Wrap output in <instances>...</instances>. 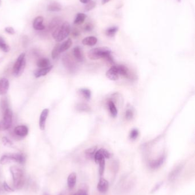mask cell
Instances as JSON below:
<instances>
[{
  "label": "cell",
  "mask_w": 195,
  "mask_h": 195,
  "mask_svg": "<svg viewBox=\"0 0 195 195\" xmlns=\"http://www.w3.org/2000/svg\"><path fill=\"white\" fill-rule=\"evenodd\" d=\"M12 175L13 185L15 188L21 189L24 184V175L23 171L17 166L11 167L10 168Z\"/></svg>",
  "instance_id": "1"
},
{
  "label": "cell",
  "mask_w": 195,
  "mask_h": 195,
  "mask_svg": "<svg viewBox=\"0 0 195 195\" xmlns=\"http://www.w3.org/2000/svg\"><path fill=\"white\" fill-rule=\"evenodd\" d=\"M111 54V50L107 47H100L94 48L88 53V57L91 60H98L101 58L105 59Z\"/></svg>",
  "instance_id": "2"
},
{
  "label": "cell",
  "mask_w": 195,
  "mask_h": 195,
  "mask_svg": "<svg viewBox=\"0 0 195 195\" xmlns=\"http://www.w3.org/2000/svg\"><path fill=\"white\" fill-rule=\"evenodd\" d=\"M70 32V24L68 22H64L61 26L56 32L52 33V36L57 42H61L68 36Z\"/></svg>",
  "instance_id": "3"
},
{
  "label": "cell",
  "mask_w": 195,
  "mask_h": 195,
  "mask_svg": "<svg viewBox=\"0 0 195 195\" xmlns=\"http://www.w3.org/2000/svg\"><path fill=\"white\" fill-rule=\"evenodd\" d=\"M26 66L25 54L22 53L18 56L13 67V74L15 76H21Z\"/></svg>",
  "instance_id": "4"
},
{
  "label": "cell",
  "mask_w": 195,
  "mask_h": 195,
  "mask_svg": "<svg viewBox=\"0 0 195 195\" xmlns=\"http://www.w3.org/2000/svg\"><path fill=\"white\" fill-rule=\"evenodd\" d=\"M13 112L9 108L4 111L3 120L0 121V130H8L12 124Z\"/></svg>",
  "instance_id": "5"
},
{
  "label": "cell",
  "mask_w": 195,
  "mask_h": 195,
  "mask_svg": "<svg viewBox=\"0 0 195 195\" xmlns=\"http://www.w3.org/2000/svg\"><path fill=\"white\" fill-rule=\"evenodd\" d=\"M62 62L65 67L70 72H74L77 69V65L75 61L68 54L65 55L62 58Z\"/></svg>",
  "instance_id": "6"
},
{
  "label": "cell",
  "mask_w": 195,
  "mask_h": 195,
  "mask_svg": "<svg viewBox=\"0 0 195 195\" xmlns=\"http://www.w3.org/2000/svg\"><path fill=\"white\" fill-rule=\"evenodd\" d=\"M107 77L111 80H116L119 78V74L117 72L116 65H113L106 73Z\"/></svg>",
  "instance_id": "7"
},
{
  "label": "cell",
  "mask_w": 195,
  "mask_h": 195,
  "mask_svg": "<svg viewBox=\"0 0 195 195\" xmlns=\"http://www.w3.org/2000/svg\"><path fill=\"white\" fill-rule=\"evenodd\" d=\"M49 110L48 108H45L41 113L39 120V126L41 130H44L45 128L46 120L47 119L48 116L49 115Z\"/></svg>",
  "instance_id": "8"
},
{
  "label": "cell",
  "mask_w": 195,
  "mask_h": 195,
  "mask_svg": "<svg viewBox=\"0 0 195 195\" xmlns=\"http://www.w3.org/2000/svg\"><path fill=\"white\" fill-rule=\"evenodd\" d=\"M15 134L20 137H25L28 134V128L26 126H18L15 128L14 130Z\"/></svg>",
  "instance_id": "9"
},
{
  "label": "cell",
  "mask_w": 195,
  "mask_h": 195,
  "mask_svg": "<svg viewBox=\"0 0 195 195\" xmlns=\"http://www.w3.org/2000/svg\"><path fill=\"white\" fill-rule=\"evenodd\" d=\"M43 18L41 16L37 17L33 22V28L36 30H43L45 29V26L43 24Z\"/></svg>",
  "instance_id": "10"
},
{
  "label": "cell",
  "mask_w": 195,
  "mask_h": 195,
  "mask_svg": "<svg viewBox=\"0 0 195 195\" xmlns=\"http://www.w3.org/2000/svg\"><path fill=\"white\" fill-rule=\"evenodd\" d=\"M62 23L63 22L61 18L58 17L53 18L49 25V29L52 33L56 32L61 26Z\"/></svg>",
  "instance_id": "11"
},
{
  "label": "cell",
  "mask_w": 195,
  "mask_h": 195,
  "mask_svg": "<svg viewBox=\"0 0 195 195\" xmlns=\"http://www.w3.org/2000/svg\"><path fill=\"white\" fill-rule=\"evenodd\" d=\"M52 69H53V66H52V65L48 67H45V68H40V69L36 70L34 72V76L37 78L45 76L51 72Z\"/></svg>",
  "instance_id": "12"
},
{
  "label": "cell",
  "mask_w": 195,
  "mask_h": 195,
  "mask_svg": "<svg viewBox=\"0 0 195 195\" xmlns=\"http://www.w3.org/2000/svg\"><path fill=\"white\" fill-rule=\"evenodd\" d=\"M9 88V82L6 78L0 79V95L7 94Z\"/></svg>",
  "instance_id": "13"
},
{
  "label": "cell",
  "mask_w": 195,
  "mask_h": 195,
  "mask_svg": "<svg viewBox=\"0 0 195 195\" xmlns=\"http://www.w3.org/2000/svg\"><path fill=\"white\" fill-rule=\"evenodd\" d=\"M109 188V183L108 181L104 178H101L98 184V189L101 193H105L107 191Z\"/></svg>",
  "instance_id": "14"
},
{
  "label": "cell",
  "mask_w": 195,
  "mask_h": 195,
  "mask_svg": "<svg viewBox=\"0 0 195 195\" xmlns=\"http://www.w3.org/2000/svg\"><path fill=\"white\" fill-rule=\"evenodd\" d=\"M73 53L77 61L81 62L84 61V54L82 49L79 46H76L73 49Z\"/></svg>",
  "instance_id": "15"
},
{
  "label": "cell",
  "mask_w": 195,
  "mask_h": 195,
  "mask_svg": "<svg viewBox=\"0 0 195 195\" xmlns=\"http://www.w3.org/2000/svg\"><path fill=\"white\" fill-rule=\"evenodd\" d=\"M165 159L166 157L164 155L161 156L159 159L152 160L149 162V166L152 169H157L163 164L165 161Z\"/></svg>",
  "instance_id": "16"
},
{
  "label": "cell",
  "mask_w": 195,
  "mask_h": 195,
  "mask_svg": "<svg viewBox=\"0 0 195 195\" xmlns=\"http://www.w3.org/2000/svg\"><path fill=\"white\" fill-rule=\"evenodd\" d=\"M116 67L119 76H123L129 78L130 77V73L128 69L124 65H116Z\"/></svg>",
  "instance_id": "17"
},
{
  "label": "cell",
  "mask_w": 195,
  "mask_h": 195,
  "mask_svg": "<svg viewBox=\"0 0 195 195\" xmlns=\"http://www.w3.org/2000/svg\"><path fill=\"white\" fill-rule=\"evenodd\" d=\"M12 162H15L14 154H5L2 156L0 159V163L1 164H7Z\"/></svg>",
  "instance_id": "18"
},
{
  "label": "cell",
  "mask_w": 195,
  "mask_h": 195,
  "mask_svg": "<svg viewBox=\"0 0 195 195\" xmlns=\"http://www.w3.org/2000/svg\"><path fill=\"white\" fill-rule=\"evenodd\" d=\"M97 42H98L97 38L93 36L86 37L82 41V43L83 45L86 46H94L97 43Z\"/></svg>",
  "instance_id": "19"
},
{
  "label": "cell",
  "mask_w": 195,
  "mask_h": 195,
  "mask_svg": "<svg viewBox=\"0 0 195 195\" xmlns=\"http://www.w3.org/2000/svg\"><path fill=\"white\" fill-rule=\"evenodd\" d=\"M77 180V176L75 173H70L68 177V185L70 189H72L75 186Z\"/></svg>",
  "instance_id": "20"
},
{
  "label": "cell",
  "mask_w": 195,
  "mask_h": 195,
  "mask_svg": "<svg viewBox=\"0 0 195 195\" xmlns=\"http://www.w3.org/2000/svg\"><path fill=\"white\" fill-rule=\"evenodd\" d=\"M72 45V41L70 38H68L65 42L61 44L60 45V53H63L65 51L68 50L70 47H71Z\"/></svg>",
  "instance_id": "21"
},
{
  "label": "cell",
  "mask_w": 195,
  "mask_h": 195,
  "mask_svg": "<svg viewBox=\"0 0 195 195\" xmlns=\"http://www.w3.org/2000/svg\"><path fill=\"white\" fill-rule=\"evenodd\" d=\"M48 11H61L62 6L60 4L57 2H53L48 6Z\"/></svg>",
  "instance_id": "22"
},
{
  "label": "cell",
  "mask_w": 195,
  "mask_h": 195,
  "mask_svg": "<svg viewBox=\"0 0 195 195\" xmlns=\"http://www.w3.org/2000/svg\"><path fill=\"white\" fill-rule=\"evenodd\" d=\"M181 170H182V167L181 166H177L176 168H175L170 173L169 180L171 181L175 180L176 178L177 177V176L179 175V174Z\"/></svg>",
  "instance_id": "23"
},
{
  "label": "cell",
  "mask_w": 195,
  "mask_h": 195,
  "mask_svg": "<svg viewBox=\"0 0 195 195\" xmlns=\"http://www.w3.org/2000/svg\"><path fill=\"white\" fill-rule=\"evenodd\" d=\"M37 66L40 68H45L50 66V61L47 58H41L37 62Z\"/></svg>",
  "instance_id": "24"
},
{
  "label": "cell",
  "mask_w": 195,
  "mask_h": 195,
  "mask_svg": "<svg viewBox=\"0 0 195 195\" xmlns=\"http://www.w3.org/2000/svg\"><path fill=\"white\" fill-rule=\"evenodd\" d=\"M87 17V15L84 14V13H79L77 15H76V18L75 19L74 21V24L75 25H81L85 21V19Z\"/></svg>",
  "instance_id": "25"
},
{
  "label": "cell",
  "mask_w": 195,
  "mask_h": 195,
  "mask_svg": "<svg viewBox=\"0 0 195 195\" xmlns=\"http://www.w3.org/2000/svg\"><path fill=\"white\" fill-rule=\"evenodd\" d=\"M76 109L79 111L81 112H89L90 111V106L86 103H78L76 106Z\"/></svg>",
  "instance_id": "26"
},
{
  "label": "cell",
  "mask_w": 195,
  "mask_h": 195,
  "mask_svg": "<svg viewBox=\"0 0 195 195\" xmlns=\"http://www.w3.org/2000/svg\"><path fill=\"white\" fill-rule=\"evenodd\" d=\"M117 31H118V28L116 26H113L107 29L105 32V34L108 37H113L115 36Z\"/></svg>",
  "instance_id": "27"
},
{
  "label": "cell",
  "mask_w": 195,
  "mask_h": 195,
  "mask_svg": "<svg viewBox=\"0 0 195 195\" xmlns=\"http://www.w3.org/2000/svg\"><path fill=\"white\" fill-rule=\"evenodd\" d=\"M109 108V111L112 116L116 117L117 115V110L116 108V106L115 103L112 101H109L108 103Z\"/></svg>",
  "instance_id": "28"
},
{
  "label": "cell",
  "mask_w": 195,
  "mask_h": 195,
  "mask_svg": "<svg viewBox=\"0 0 195 195\" xmlns=\"http://www.w3.org/2000/svg\"><path fill=\"white\" fill-rule=\"evenodd\" d=\"M0 49L5 53H7L10 50V47L6 43L4 38L1 36H0Z\"/></svg>",
  "instance_id": "29"
},
{
  "label": "cell",
  "mask_w": 195,
  "mask_h": 195,
  "mask_svg": "<svg viewBox=\"0 0 195 195\" xmlns=\"http://www.w3.org/2000/svg\"><path fill=\"white\" fill-rule=\"evenodd\" d=\"M79 92L82 95V96L87 100L89 99L91 97V91L89 89H81L79 90Z\"/></svg>",
  "instance_id": "30"
},
{
  "label": "cell",
  "mask_w": 195,
  "mask_h": 195,
  "mask_svg": "<svg viewBox=\"0 0 195 195\" xmlns=\"http://www.w3.org/2000/svg\"><path fill=\"white\" fill-rule=\"evenodd\" d=\"M60 44H57L55 46H54L52 52V57L53 59H56V58L58 57L59 54H60Z\"/></svg>",
  "instance_id": "31"
},
{
  "label": "cell",
  "mask_w": 195,
  "mask_h": 195,
  "mask_svg": "<svg viewBox=\"0 0 195 195\" xmlns=\"http://www.w3.org/2000/svg\"><path fill=\"white\" fill-rule=\"evenodd\" d=\"M98 164H99V174L100 176H102L104 172L105 166V159H101V160L98 162Z\"/></svg>",
  "instance_id": "32"
},
{
  "label": "cell",
  "mask_w": 195,
  "mask_h": 195,
  "mask_svg": "<svg viewBox=\"0 0 195 195\" xmlns=\"http://www.w3.org/2000/svg\"><path fill=\"white\" fill-rule=\"evenodd\" d=\"M96 150H97V147H92V148H89V149L85 151V153L87 156H88L91 158L93 159L94 154H95L96 152L97 151Z\"/></svg>",
  "instance_id": "33"
},
{
  "label": "cell",
  "mask_w": 195,
  "mask_h": 195,
  "mask_svg": "<svg viewBox=\"0 0 195 195\" xmlns=\"http://www.w3.org/2000/svg\"><path fill=\"white\" fill-rule=\"evenodd\" d=\"M96 7V2L92 1H90L89 2L86 4V5L84 7V11H91L93 9Z\"/></svg>",
  "instance_id": "34"
},
{
  "label": "cell",
  "mask_w": 195,
  "mask_h": 195,
  "mask_svg": "<svg viewBox=\"0 0 195 195\" xmlns=\"http://www.w3.org/2000/svg\"><path fill=\"white\" fill-rule=\"evenodd\" d=\"M138 135H139L138 131L137 129H134V130H132V131L130 132L129 137H130L131 139L135 140V139H137Z\"/></svg>",
  "instance_id": "35"
},
{
  "label": "cell",
  "mask_w": 195,
  "mask_h": 195,
  "mask_svg": "<svg viewBox=\"0 0 195 195\" xmlns=\"http://www.w3.org/2000/svg\"><path fill=\"white\" fill-rule=\"evenodd\" d=\"M2 141L4 145H5L7 147H11L13 145V143L7 137H2Z\"/></svg>",
  "instance_id": "36"
},
{
  "label": "cell",
  "mask_w": 195,
  "mask_h": 195,
  "mask_svg": "<svg viewBox=\"0 0 195 195\" xmlns=\"http://www.w3.org/2000/svg\"><path fill=\"white\" fill-rule=\"evenodd\" d=\"M125 118L128 120H130L134 117V112L131 110H128L125 112Z\"/></svg>",
  "instance_id": "37"
},
{
  "label": "cell",
  "mask_w": 195,
  "mask_h": 195,
  "mask_svg": "<svg viewBox=\"0 0 195 195\" xmlns=\"http://www.w3.org/2000/svg\"><path fill=\"white\" fill-rule=\"evenodd\" d=\"M93 29V25L92 24H88L84 26V30L87 32H91Z\"/></svg>",
  "instance_id": "38"
},
{
  "label": "cell",
  "mask_w": 195,
  "mask_h": 195,
  "mask_svg": "<svg viewBox=\"0 0 195 195\" xmlns=\"http://www.w3.org/2000/svg\"><path fill=\"white\" fill-rule=\"evenodd\" d=\"M3 187H4V189L7 192H13L14 191V189L11 188V187H9V185L7 184V182H4V184H3Z\"/></svg>",
  "instance_id": "39"
},
{
  "label": "cell",
  "mask_w": 195,
  "mask_h": 195,
  "mask_svg": "<svg viewBox=\"0 0 195 195\" xmlns=\"http://www.w3.org/2000/svg\"><path fill=\"white\" fill-rule=\"evenodd\" d=\"M101 151H102V154H103V155H104L105 158L108 159V158H109L111 157V154L108 151H107V150L104 149V148H101Z\"/></svg>",
  "instance_id": "40"
},
{
  "label": "cell",
  "mask_w": 195,
  "mask_h": 195,
  "mask_svg": "<svg viewBox=\"0 0 195 195\" xmlns=\"http://www.w3.org/2000/svg\"><path fill=\"white\" fill-rule=\"evenodd\" d=\"M5 30L6 32L8 33V34H12L13 35L15 33V30L11 27H7V28H6L5 29Z\"/></svg>",
  "instance_id": "41"
},
{
  "label": "cell",
  "mask_w": 195,
  "mask_h": 195,
  "mask_svg": "<svg viewBox=\"0 0 195 195\" xmlns=\"http://www.w3.org/2000/svg\"><path fill=\"white\" fill-rule=\"evenodd\" d=\"M74 195H88L87 192L84 189H79Z\"/></svg>",
  "instance_id": "42"
},
{
  "label": "cell",
  "mask_w": 195,
  "mask_h": 195,
  "mask_svg": "<svg viewBox=\"0 0 195 195\" xmlns=\"http://www.w3.org/2000/svg\"><path fill=\"white\" fill-rule=\"evenodd\" d=\"M161 184H158L155 187V188H153V189L152 190V192H155V191H156L158 188L160 187V185H161Z\"/></svg>",
  "instance_id": "43"
},
{
  "label": "cell",
  "mask_w": 195,
  "mask_h": 195,
  "mask_svg": "<svg viewBox=\"0 0 195 195\" xmlns=\"http://www.w3.org/2000/svg\"><path fill=\"white\" fill-rule=\"evenodd\" d=\"M91 0H79V1L83 4H86L89 2Z\"/></svg>",
  "instance_id": "44"
},
{
  "label": "cell",
  "mask_w": 195,
  "mask_h": 195,
  "mask_svg": "<svg viewBox=\"0 0 195 195\" xmlns=\"http://www.w3.org/2000/svg\"><path fill=\"white\" fill-rule=\"evenodd\" d=\"M73 34L74 36L77 37L79 35V32L77 30H75L73 32Z\"/></svg>",
  "instance_id": "45"
},
{
  "label": "cell",
  "mask_w": 195,
  "mask_h": 195,
  "mask_svg": "<svg viewBox=\"0 0 195 195\" xmlns=\"http://www.w3.org/2000/svg\"><path fill=\"white\" fill-rule=\"evenodd\" d=\"M110 1H111V0H102V4H107V3H108V2H109Z\"/></svg>",
  "instance_id": "46"
},
{
  "label": "cell",
  "mask_w": 195,
  "mask_h": 195,
  "mask_svg": "<svg viewBox=\"0 0 195 195\" xmlns=\"http://www.w3.org/2000/svg\"><path fill=\"white\" fill-rule=\"evenodd\" d=\"M2 193V188L1 187V186L0 185V194H1Z\"/></svg>",
  "instance_id": "47"
},
{
  "label": "cell",
  "mask_w": 195,
  "mask_h": 195,
  "mask_svg": "<svg viewBox=\"0 0 195 195\" xmlns=\"http://www.w3.org/2000/svg\"><path fill=\"white\" fill-rule=\"evenodd\" d=\"M43 195H49L48 193H44Z\"/></svg>",
  "instance_id": "48"
},
{
  "label": "cell",
  "mask_w": 195,
  "mask_h": 195,
  "mask_svg": "<svg viewBox=\"0 0 195 195\" xmlns=\"http://www.w3.org/2000/svg\"><path fill=\"white\" fill-rule=\"evenodd\" d=\"M63 195V194H62V193H60V194H59V195Z\"/></svg>",
  "instance_id": "49"
},
{
  "label": "cell",
  "mask_w": 195,
  "mask_h": 195,
  "mask_svg": "<svg viewBox=\"0 0 195 195\" xmlns=\"http://www.w3.org/2000/svg\"><path fill=\"white\" fill-rule=\"evenodd\" d=\"M177 1H178L179 2H181V0H177Z\"/></svg>",
  "instance_id": "50"
}]
</instances>
